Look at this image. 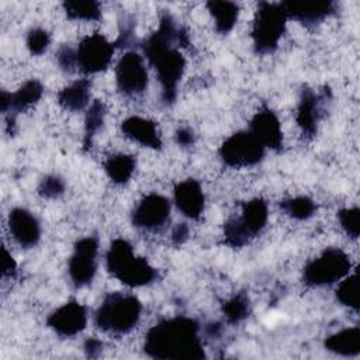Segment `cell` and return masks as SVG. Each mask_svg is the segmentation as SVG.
<instances>
[{
  "label": "cell",
  "mask_w": 360,
  "mask_h": 360,
  "mask_svg": "<svg viewBox=\"0 0 360 360\" xmlns=\"http://www.w3.org/2000/svg\"><path fill=\"white\" fill-rule=\"evenodd\" d=\"M322 117L321 96L312 89L304 87L297 105V124L302 132V136L312 139L318 132V124Z\"/></svg>",
  "instance_id": "cell-18"
},
{
  "label": "cell",
  "mask_w": 360,
  "mask_h": 360,
  "mask_svg": "<svg viewBox=\"0 0 360 360\" xmlns=\"http://www.w3.org/2000/svg\"><path fill=\"white\" fill-rule=\"evenodd\" d=\"M174 138H176L177 145H180V146H183V148L191 146V145L194 143V141H195V135H194L193 129L188 128V127H180V128L176 131Z\"/></svg>",
  "instance_id": "cell-35"
},
{
  "label": "cell",
  "mask_w": 360,
  "mask_h": 360,
  "mask_svg": "<svg viewBox=\"0 0 360 360\" xmlns=\"http://www.w3.org/2000/svg\"><path fill=\"white\" fill-rule=\"evenodd\" d=\"M121 131L124 136L128 139L139 143L141 146L150 148V149H160L162 148V138L158 129L156 122L149 118L132 115L122 121Z\"/></svg>",
  "instance_id": "cell-20"
},
{
  "label": "cell",
  "mask_w": 360,
  "mask_h": 360,
  "mask_svg": "<svg viewBox=\"0 0 360 360\" xmlns=\"http://www.w3.org/2000/svg\"><path fill=\"white\" fill-rule=\"evenodd\" d=\"M264 148L276 152L283 148V131L281 124L276 112L263 105L250 120L248 129Z\"/></svg>",
  "instance_id": "cell-14"
},
{
  "label": "cell",
  "mask_w": 360,
  "mask_h": 360,
  "mask_svg": "<svg viewBox=\"0 0 360 360\" xmlns=\"http://www.w3.org/2000/svg\"><path fill=\"white\" fill-rule=\"evenodd\" d=\"M142 312L141 301L128 292H110L104 297L94 314L96 326L110 335H125L131 332Z\"/></svg>",
  "instance_id": "cell-4"
},
{
  "label": "cell",
  "mask_w": 360,
  "mask_h": 360,
  "mask_svg": "<svg viewBox=\"0 0 360 360\" xmlns=\"http://www.w3.org/2000/svg\"><path fill=\"white\" fill-rule=\"evenodd\" d=\"M107 270L128 287H142L158 278V270L143 257L134 253L131 243L125 239H114L105 256Z\"/></svg>",
  "instance_id": "cell-3"
},
{
  "label": "cell",
  "mask_w": 360,
  "mask_h": 360,
  "mask_svg": "<svg viewBox=\"0 0 360 360\" xmlns=\"http://www.w3.org/2000/svg\"><path fill=\"white\" fill-rule=\"evenodd\" d=\"M340 226L343 231L353 239L359 238L360 232V211L357 207L353 208H343L338 214Z\"/></svg>",
  "instance_id": "cell-30"
},
{
  "label": "cell",
  "mask_w": 360,
  "mask_h": 360,
  "mask_svg": "<svg viewBox=\"0 0 360 360\" xmlns=\"http://www.w3.org/2000/svg\"><path fill=\"white\" fill-rule=\"evenodd\" d=\"M44 93V86L41 82L31 79L25 82L17 91L7 93L1 91V111L8 117L7 122L8 125H14V118L18 112L27 110L32 104H35Z\"/></svg>",
  "instance_id": "cell-15"
},
{
  "label": "cell",
  "mask_w": 360,
  "mask_h": 360,
  "mask_svg": "<svg viewBox=\"0 0 360 360\" xmlns=\"http://www.w3.org/2000/svg\"><path fill=\"white\" fill-rule=\"evenodd\" d=\"M115 51V44L110 42L101 34H91L84 37L76 48L77 70L93 75L105 70Z\"/></svg>",
  "instance_id": "cell-9"
},
{
  "label": "cell",
  "mask_w": 360,
  "mask_h": 360,
  "mask_svg": "<svg viewBox=\"0 0 360 360\" xmlns=\"http://www.w3.org/2000/svg\"><path fill=\"white\" fill-rule=\"evenodd\" d=\"M207 7L214 18L215 30L219 34H228L229 31H232L239 15V6L236 3L225 0H211L207 3Z\"/></svg>",
  "instance_id": "cell-23"
},
{
  "label": "cell",
  "mask_w": 360,
  "mask_h": 360,
  "mask_svg": "<svg viewBox=\"0 0 360 360\" xmlns=\"http://www.w3.org/2000/svg\"><path fill=\"white\" fill-rule=\"evenodd\" d=\"M180 28L169 13L162 14L159 27L141 44L142 52L149 65L155 69L162 87V101L166 105L174 103L177 87L186 69V59L176 48Z\"/></svg>",
  "instance_id": "cell-1"
},
{
  "label": "cell",
  "mask_w": 360,
  "mask_h": 360,
  "mask_svg": "<svg viewBox=\"0 0 360 360\" xmlns=\"http://www.w3.org/2000/svg\"><path fill=\"white\" fill-rule=\"evenodd\" d=\"M287 13L283 3H259L252 27L253 48L260 55L273 53L285 31Z\"/></svg>",
  "instance_id": "cell-5"
},
{
  "label": "cell",
  "mask_w": 360,
  "mask_h": 360,
  "mask_svg": "<svg viewBox=\"0 0 360 360\" xmlns=\"http://www.w3.org/2000/svg\"><path fill=\"white\" fill-rule=\"evenodd\" d=\"M267 218L269 208L263 198H253L243 202L240 214L232 217L224 225L225 243L231 248L245 246L263 231Z\"/></svg>",
  "instance_id": "cell-6"
},
{
  "label": "cell",
  "mask_w": 360,
  "mask_h": 360,
  "mask_svg": "<svg viewBox=\"0 0 360 360\" xmlns=\"http://www.w3.org/2000/svg\"><path fill=\"white\" fill-rule=\"evenodd\" d=\"M58 65L62 70L68 73H73L77 70V59H76V49L70 46H62L56 53Z\"/></svg>",
  "instance_id": "cell-33"
},
{
  "label": "cell",
  "mask_w": 360,
  "mask_h": 360,
  "mask_svg": "<svg viewBox=\"0 0 360 360\" xmlns=\"http://www.w3.org/2000/svg\"><path fill=\"white\" fill-rule=\"evenodd\" d=\"M98 240L94 236L82 238L75 243L73 253L68 263V273L72 284L76 288L89 285L97 270Z\"/></svg>",
  "instance_id": "cell-10"
},
{
  "label": "cell",
  "mask_w": 360,
  "mask_h": 360,
  "mask_svg": "<svg viewBox=\"0 0 360 360\" xmlns=\"http://www.w3.org/2000/svg\"><path fill=\"white\" fill-rule=\"evenodd\" d=\"M336 300L353 311H359V276L357 271L343 277L336 288Z\"/></svg>",
  "instance_id": "cell-27"
},
{
  "label": "cell",
  "mask_w": 360,
  "mask_h": 360,
  "mask_svg": "<svg viewBox=\"0 0 360 360\" xmlns=\"http://www.w3.org/2000/svg\"><path fill=\"white\" fill-rule=\"evenodd\" d=\"M51 37L44 28H34L27 35V48L32 55H41L49 46Z\"/></svg>",
  "instance_id": "cell-32"
},
{
  "label": "cell",
  "mask_w": 360,
  "mask_h": 360,
  "mask_svg": "<svg viewBox=\"0 0 360 360\" xmlns=\"http://www.w3.org/2000/svg\"><path fill=\"white\" fill-rule=\"evenodd\" d=\"M266 148L249 132L239 131L228 136L221 148L219 158L229 167H249L264 158Z\"/></svg>",
  "instance_id": "cell-8"
},
{
  "label": "cell",
  "mask_w": 360,
  "mask_h": 360,
  "mask_svg": "<svg viewBox=\"0 0 360 360\" xmlns=\"http://www.w3.org/2000/svg\"><path fill=\"white\" fill-rule=\"evenodd\" d=\"M350 269L352 262L346 252L339 248H328L305 264L302 280L311 287L332 285L346 277Z\"/></svg>",
  "instance_id": "cell-7"
},
{
  "label": "cell",
  "mask_w": 360,
  "mask_h": 360,
  "mask_svg": "<svg viewBox=\"0 0 360 360\" xmlns=\"http://www.w3.org/2000/svg\"><path fill=\"white\" fill-rule=\"evenodd\" d=\"M284 10L288 18H292L307 27L315 25L329 15L336 13V3L335 1H283Z\"/></svg>",
  "instance_id": "cell-17"
},
{
  "label": "cell",
  "mask_w": 360,
  "mask_h": 360,
  "mask_svg": "<svg viewBox=\"0 0 360 360\" xmlns=\"http://www.w3.org/2000/svg\"><path fill=\"white\" fill-rule=\"evenodd\" d=\"M103 352V342L96 338H89L84 342V353L87 357H97Z\"/></svg>",
  "instance_id": "cell-38"
},
{
  "label": "cell",
  "mask_w": 360,
  "mask_h": 360,
  "mask_svg": "<svg viewBox=\"0 0 360 360\" xmlns=\"http://www.w3.org/2000/svg\"><path fill=\"white\" fill-rule=\"evenodd\" d=\"M90 89L89 79H79L58 93V103L68 111H82L90 103Z\"/></svg>",
  "instance_id": "cell-21"
},
{
  "label": "cell",
  "mask_w": 360,
  "mask_h": 360,
  "mask_svg": "<svg viewBox=\"0 0 360 360\" xmlns=\"http://www.w3.org/2000/svg\"><path fill=\"white\" fill-rule=\"evenodd\" d=\"M136 160L131 155L118 153L110 156L104 163V170L110 180L115 184H125L134 174Z\"/></svg>",
  "instance_id": "cell-24"
},
{
  "label": "cell",
  "mask_w": 360,
  "mask_h": 360,
  "mask_svg": "<svg viewBox=\"0 0 360 360\" xmlns=\"http://www.w3.org/2000/svg\"><path fill=\"white\" fill-rule=\"evenodd\" d=\"M145 353L160 360H201L205 357L200 325L188 316H173L153 325L143 343Z\"/></svg>",
  "instance_id": "cell-2"
},
{
  "label": "cell",
  "mask_w": 360,
  "mask_h": 360,
  "mask_svg": "<svg viewBox=\"0 0 360 360\" xmlns=\"http://www.w3.org/2000/svg\"><path fill=\"white\" fill-rule=\"evenodd\" d=\"M188 235H190V229H188L187 224H184V222L177 224L172 232V242L176 246H180L188 239Z\"/></svg>",
  "instance_id": "cell-37"
},
{
  "label": "cell",
  "mask_w": 360,
  "mask_h": 360,
  "mask_svg": "<svg viewBox=\"0 0 360 360\" xmlns=\"http://www.w3.org/2000/svg\"><path fill=\"white\" fill-rule=\"evenodd\" d=\"M325 347L339 356L353 357L360 353V329L359 326L345 328L325 339Z\"/></svg>",
  "instance_id": "cell-22"
},
{
  "label": "cell",
  "mask_w": 360,
  "mask_h": 360,
  "mask_svg": "<svg viewBox=\"0 0 360 360\" xmlns=\"http://www.w3.org/2000/svg\"><path fill=\"white\" fill-rule=\"evenodd\" d=\"M8 229L13 239L25 249L34 248L41 238V226L37 217L25 208H14L8 215Z\"/></svg>",
  "instance_id": "cell-16"
},
{
  "label": "cell",
  "mask_w": 360,
  "mask_h": 360,
  "mask_svg": "<svg viewBox=\"0 0 360 360\" xmlns=\"http://www.w3.org/2000/svg\"><path fill=\"white\" fill-rule=\"evenodd\" d=\"M174 204L177 210L190 219H198L204 211L205 197L201 184L194 179H187L174 187Z\"/></svg>",
  "instance_id": "cell-19"
},
{
  "label": "cell",
  "mask_w": 360,
  "mask_h": 360,
  "mask_svg": "<svg viewBox=\"0 0 360 360\" xmlns=\"http://www.w3.org/2000/svg\"><path fill=\"white\" fill-rule=\"evenodd\" d=\"M135 34V22L131 17H124V20L120 24V35L118 39L114 42L120 46H128L134 41Z\"/></svg>",
  "instance_id": "cell-34"
},
{
  "label": "cell",
  "mask_w": 360,
  "mask_h": 360,
  "mask_svg": "<svg viewBox=\"0 0 360 360\" xmlns=\"http://www.w3.org/2000/svg\"><path fill=\"white\" fill-rule=\"evenodd\" d=\"M170 219V202L166 197L152 193L145 195L132 211L134 226L145 231H158Z\"/></svg>",
  "instance_id": "cell-12"
},
{
  "label": "cell",
  "mask_w": 360,
  "mask_h": 360,
  "mask_svg": "<svg viewBox=\"0 0 360 360\" xmlns=\"http://www.w3.org/2000/svg\"><path fill=\"white\" fill-rule=\"evenodd\" d=\"M222 312L228 323H239L250 314V301L245 292H238L222 305Z\"/></svg>",
  "instance_id": "cell-28"
},
{
  "label": "cell",
  "mask_w": 360,
  "mask_h": 360,
  "mask_svg": "<svg viewBox=\"0 0 360 360\" xmlns=\"http://www.w3.org/2000/svg\"><path fill=\"white\" fill-rule=\"evenodd\" d=\"M63 10L72 20L96 21L101 15V4L94 0H69L63 1Z\"/></svg>",
  "instance_id": "cell-26"
},
{
  "label": "cell",
  "mask_w": 360,
  "mask_h": 360,
  "mask_svg": "<svg viewBox=\"0 0 360 360\" xmlns=\"http://www.w3.org/2000/svg\"><path fill=\"white\" fill-rule=\"evenodd\" d=\"M65 193V181L55 174L45 176L38 184V194L42 198L53 200Z\"/></svg>",
  "instance_id": "cell-31"
},
{
  "label": "cell",
  "mask_w": 360,
  "mask_h": 360,
  "mask_svg": "<svg viewBox=\"0 0 360 360\" xmlns=\"http://www.w3.org/2000/svg\"><path fill=\"white\" fill-rule=\"evenodd\" d=\"M48 326L62 338H72L80 333L87 325L86 307L72 300L56 308L46 319Z\"/></svg>",
  "instance_id": "cell-13"
},
{
  "label": "cell",
  "mask_w": 360,
  "mask_h": 360,
  "mask_svg": "<svg viewBox=\"0 0 360 360\" xmlns=\"http://www.w3.org/2000/svg\"><path fill=\"white\" fill-rule=\"evenodd\" d=\"M280 207L288 217L300 221L311 218L316 211V204L314 202V200L305 195L284 200L280 202Z\"/></svg>",
  "instance_id": "cell-29"
},
{
  "label": "cell",
  "mask_w": 360,
  "mask_h": 360,
  "mask_svg": "<svg viewBox=\"0 0 360 360\" xmlns=\"http://www.w3.org/2000/svg\"><path fill=\"white\" fill-rule=\"evenodd\" d=\"M117 89L129 97H136L148 89V69L143 56L135 51L125 52L115 68Z\"/></svg>",
  "instance_id": "cell-11"
},
{
  "label": "cell",
  "mask_w": 360,
  "mask_h": 360,
  "mask_svg": "<svg viewBox=\"0 0 360 360\" xmlns=\"http://www.w3.org/2000/svg\"><path fill=\"white\" fill-rule=\"evenodd\" d=\"M1 271L4 277H13L17 271V263L13 259V256L7 252L6 248H3V259H1Z\"/></svg>",
  "instance_id": "cell-36"
},
{
  "label": "cell",
  "mask_w": 360,
  "mask_h": 360,
  "mask_svg": "<svg viewBox=\"0 0 360 360\" xmlns=\"http://www.w3.org/2000/svg\"><path fill=\"white\" fill-rule=\"evenodd\" d=\"M104 117H105V105L100 100L93 101L89 105V108L86 111V118H84L83 146L86 149L91 148L96 134L101 129V127L104 124Z\"/></svg>",
  "instance_id": "cell-25"
}]
</instances>
